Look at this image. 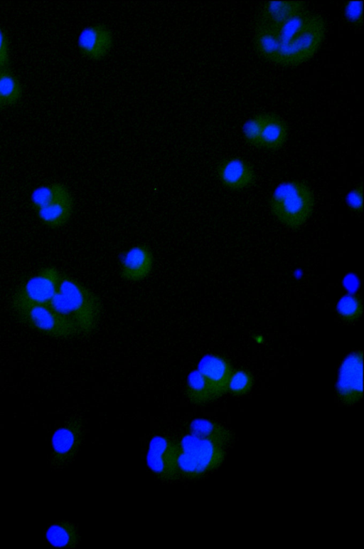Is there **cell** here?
<instances>
[{
	"instance_id": "484cf974",
	"label": "cell",
	"mask_w": 364,
	"mask_h": 549,
	"mask_svg": "<svg viewBox=\"0 0 364 549\" xmlns=\"http://www.w3.org/2000/svg\"><path fill=\"white\" fill-rule=\"evenodd\" d=\"M9 43L5 33L0 28V69H4L9 63Z\"/></svg>"
},
{
	"instance_id": "3957f363",
	"label": "cell",
	"mask_w": 364,
	"mask_h": 549,
	"mask_svg": "<svg viewBox=\"0 0 364 549\" xmlns=\"http://www.w3.org/2000/svg\"><path fill=\"white\" fill-rule=\"evenodd\" d=\"M314 197L309 187L299 181H288L278 185L270 199V209L284 225L297 228L311 216Z\"/></svg>"
},
{
	"instance_id": "d4e9b609",
	"label": "cell",
	"mask_w": 364,
	"mask_h": 549,
	"mask_svg": "<svg viewBox=\"0 0 364 549\" xmlns=\"http://www.w3.org/2000/svg\"><path fill=\"white\" fill-rule=\"evenodd\" d=\"M346 18L354 23H359L363 19V2L361 1H350L345 7Z\"/></svg>"
},
{
	"instance_id": "44dd1931",
	"label": "cell",
	"mask_w": 364,
	"mask_h": 549,
	"mask_svg": "<svg viewBox=\"0 0 364 549\" xmlns=\"http://www.w3.org/2000/svg\"><path fill=\"white\" fill-rule=\"evenodd\" d=\"M21 95V85L16 75L4 68L0 69V108L16 104Z\"/></svg>"
},
{
	"instance_id": "6da1fadb",
	"label": "cell",
	"mask_w": 364,
	"mask_h": 549,
	"mask_svg": "<svg viewBox=\"0 0 364 549\" xmlns=\"http://www.w3.org/2000/svg\"><path fill=\"white\" fill-rule=\"evenodd\" d=\"M326 33L323 18L304 11L277 24H257L255 43L268 61L283 66H298L311 59L319 49Z\"/></svg>"
},
{
	"instance_id": "e0dca14e",
	"label": "cell",
	"mask_w": 364,
	"mask_h": 549,
	"mask_svg": "<svg viewBox=\"0 0 364 549\" xmlns=\"http://www.w3.org/2000/svg\"><path fill=\"white\" fill-rule=\"evenodd\" d=\"M191 434L209 440L222 447L228 446L232 440V434L223 426L204 419H196L190 424Z\"/></svg>"
},
{
	"instance_id": "603a6c76",
	"label": "cell",
	"mask_w": 364,
	"mask_h": 549,
	"mask_svg": "<svg viewBox=\"0 0 364 549\" xmlns=\"http://www.w3.org/2000/svg\"><path fill=\"white\" fill-rule=\"evenodd\" d=\"M252 386V375L244 370L232 372L230 379L228 390L236 395L249 392Z\"/></svg>"
},
{
	"instance_id": "30bf717a",
	"label": "cell",
	"mask_w": 364,
	"mask_h": 549,
	"mask_svg": "<svg viewBox=\"0 0 364 549\" xmlns=\"http://www.w3.org/2000/svg\"><path fill=\"white\" fill-rule=\"evenodd\" d=\"M114 37L110 28L104 24H96L83 28L77 38L80 53L85 57L98 61L111 51Z\"/></svg>"
},
{
	"instance_id": "277c9868",
	"label": "cell",
	"mask_w": 364,
	"mask_h": 549,
	"mask_svg": "<svg viewBox=\"0 0 364 549\" xmlns=\"http://www.w3.org/2000/svg\"><path fill=\"white\" fill-rule=\"evenodd\" d=\"M179 448V473L188 479H198L218 468L225 454L223 447L192 434L181 439Z\"/></svg>"
},
{
	"instance_id": "8992f818",
	"label": "cell",
	"mask_w": 364,
	"mask_h": 549,
	"mask_svg": "<svg viewBox=\"0 0 364 549\" xmlns=\"http://www.w3.org/2000/svg\"><path fill=\"white\" fill-rule=\"evenodd\" d=\"M60 277L61 274L55 267L41 269L16 292L13 299L14 309L48 305L58 291Z\"/></svg>"
},
{
	"instance_id": "7c38bea8",
	"label": "cell",
	"mask_w": 364,
	"mask_h": 549,
	"mask_svg": "<svg viewBox=\"0 0 364 549\" xmlns=\"http://www.w3.org/2000/svg\"><path fill=\"white\" fill-rule=\"evenodd\" d=\"M206 379L216 398L228 390L232 369L225 358L215 355H206L199 361L197 369Z\"/></svg>"
},
{
	"instance_id": "52a82bcc",
	"label": "cell",
	"mask_w": 364,
	"mask_h": 549,
	"mask_svg": "<svg viewBox=\"0 0 364 549\" xmlns=\"http://www.w3.org/2000/svg\"><path fill=\"white\" fill-rule=\"evenodd\" d=\"M15 310L23 321L43 334L67 338L80 333L73 320L56 313L48 305H33Z\"/></svg>"
},
{
	"instance_id": "cb8c5ba5",
	"label": "cell",
	"mask_w": 364,
	"mask_h": 549,
	"mask_svg": "<svg viewBox=\"0 0 364 549\" xmlns=\"http://www.w3.org/2000/svg\"><path fill=\"white\" fill-rule=\"evenodd\" d=\"M348 206L356 212H362L363 209V189L358 186L351 190L346 197Z\"/></svg>"
},
{
	"instance_id": "ffe728a7",
	"label": "cell",
	"mask_w": 364,
	"mask_h": 549,
	"mask_svg": "<svg viewBox=\"0 0 364 549\" xmlns=\"http://www.w3.org/2000/svg\"><path fill=\"white\" fill-rule=\"evenodd\" d=\"M70 194V191L63 184L52 183L35 189L31 194V204L37 211Z\"/></svg>"
},
{
	"instance_id": "5bb4252c",
	"label": "cell",
	"mask_w": 364,
	"mask_h": 549,
	"mask_svg": "<svg viewBox=\"0 0 364 549\" xmlns=\"http://www.w3.org/2000/svg\"><path fill=\"white\" fill-rule=\"evenodd\" d=\"M217 173L221 182L233 190L247 188L255 180L253 167L245 160L237 157L223 160L218 167Z\"/></svg>"
},
{
	"instance_id": "9c48e42d",
	"label": "cell",
	"mask_w": 364,
	"mask_h": 549,
	"mask_svg": "<svg viewBox=\"0 0 364 549\" xmlns=\"http://www.w3.org/2000/svg\"><path fill=\"white\" fill-rule=\"evenodd\" d=\"M336 389L341 399L348 404L358 402L363 396V352H354L343 361L338 372Z\"/></svg>"
},
{
	"instance_id": "ac0fdd59",
	"label": "cell",
	"mask_w": 364,
	"mask_h": 549,
	"mask_svg": "<svg viewBox=\"0 0 364 549\" xmlns=\"http://www.w3.org/2000/svg\"><path fill=\"white\" fill-rule=\"evenodd\" d=\"M186 394L192 403L197 404L215 399L208 381L198 370H192L187 377Z\"/></svg>"
},
{
	"instance_id": "7402d4cb",
	"label": "cell",
	"mask_w": 364,
	"mask_h": 549,
	"mask_svg": "<svg viewBox=\"0 0 364 549\" xmlns=\"http://www.w3.org/2000/svg\"><path fill=\"white\" fill-rule=\"evenodd\" d=\"M337 310L341 318L348 322L358 319L362 313V305L360 299L353 295H346L341 298L337 305Z\"/></svg>"
},
{
	"instance_id": "d6986e66",
	"label": "cell",
	"mask_w": 364,
	"mask_h": 549,
	"mask_svg": "<svg viewBox=\"0 0 364 549\" xmlns=\"http://www.w3.org/2000/svg\"><path fill=\"white\" fill-rule=\"evenodd\" d=\"M46 538L55 547L75 548L79 543L77 526L71 523L61 522L49 527Z\"/></svg>"
},
{
	"instance_id": "7a4b0ae2",
	"label": "cell",
	"mask_w": 364,
	"mask_h": 549,
	"mask_svg": "<svg viewBox=\"0 0 364 549\" xmlns=\"http://www.w3.org/2000/svg\"><path fill=\"white\" fill-rule=\"evenodd\" d=\"M77 325L80 333L89 334L97 327L102 307L98 296L76 280L62 275L56 294L48 305Z\"/></svg>"
},
{
	"instance_id": "2e32d148",
	"label": "cell",
	"mask_w": 364,
	"mask_h": 549,
	"mask_svg": "<svg viewBox=\"0 0 364 549\" xmlns=\"http://www.w3.org/2000/svg\"><path fill=\"white\" fill-rule=\"evenodd\" d=\"M73 210L71 194L58 199L37 211L39 219L47 226L58 228L70 219Z\"/></svg>"
},
{
	"instance_id": "4fadbf2b",
	"label": "cell",
	"mask_w": 364,
	"mask_h": 549,
	"mask_svg": "<svg viewBox=\"0 0 364 549\" xmlns=\"http://www.w3.org/2000/svg\"><path fill=\"white\" fill-rule=\"evenodd\" d=\"M82 440V426L80 420L73 419L55 432L52 445L55 459L63 464L70 461L77 452Z\"/></svg>"
},
{
	"instance_id": "8fae6325",
	"label": "cell",
	"mask_w": 364,
	"mask_h": 549,
	"mask_svg": "<svg viewBox=\"0 0 364 549\" xmlns=\"http://www.w3.org/2000/svg\"><path fill=\"white\" fill-rule=\"evenodd\" d=\"M154 256L151 249L139 244L128 249L123 255L120 264V276L127 281H139L151 272Z\"/></svg>"
},
{
	"instance_id": "9a60e30c",
	"label": "cell",
	"mask_w": 364,
	"mask_h": 549,
	"mask_svg": "<svg viewBox=\"0 0 364 549\" xmlns=\"http://www.w3.org/2000/svg\"><path fill=\"white\" fill-rule=\"evenodd\" d=\"M305 10H306V5L301 1H269L264 5L259 22L269 24L281 23Z\"/></svg>"
},
{
	"instance_id": "ba28073f",
	"label": "cell",
	"mask_w": 364,
	"mask_h": 549,
	"mask_svg": "<svg viewBox=\"0 0 364 549\" xmlns=\"http://www.w3.org/2000/svg\"><path fill=\"white\" fill-rule=\"evenodd\" d=\"M179 450V444L166 437H153L146 455L149 468L164 480L177 479L180 475L178 465Z\"/></svg>"
},
{
	"instance_id": "5b68a950",
	"label": "cell",
	"mask_w": 364,
	"mask_h": 549,
	"mask_svg": "<svg viewBox=\"0 0 364 549\" xmlns=\"http://www.w3.org/2000/svg\"><path fill=\"white\" fill-rule=\"evenodd\" d=\"M242 134L250 145L266 150H277L287 141L288 128L285 122L272 113H259L242 126Z\"/></svg>"
}]
</instances>
